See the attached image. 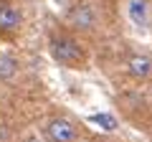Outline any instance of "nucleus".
<instances>
[{
  "instance_id": "nucleus-2",
  "label": "nucleus",
  "mask_w": 152,
  "mask_h": 142,
  "mask_svg": "<svg viewBox=\"0 0 152 142\" xmlns=\"http://www.w3.org/2000/svg\"><path fill=\"white\" fill-rule=\"evenodd\" d=\"M66 23H69L71 31L81 33V36L94 33L96 26H99L96 8H94L91 3H86V0H79V3H74V5L69 8V13H66Z\"/></svg>"
},
{
  "instance_id": "nucleus-6",
  "label": "nucleus",
  "mask_w": 152,
  "mask_h": 142,
  "mask_svg": "<svg viewBox=\"0 0 152 142\" xmlns=\"http://www.w3.org/2000/svg\"><path fill=\"white\" fill-rule=\"evenodd\" d=\"M18 74V61L10 53H0V81H8Z\"/></svg>"
},
{
  "instance_id": "nucleus-4",
  "label": "nucleus",
  "mask_w": 152,
  "mask_h": 142,
  "mask_svg": "<svg viewBox=\"0 0 152 142\" xmlns=\"http://www.w3.org/2000/svg\"><path fill=\"white\" fill-rule=\"evenodd\" d=\"M23 26V10L13 0H0V36H15Z\"/></svg>"
},
{
  "instance_id": "nucleus-7",
  "label": "nucleus",
  "mask_w": 152,
  "mask_h": 142,
  "mask_svg": "<svg viewBox=\"0 0 152 142\" xmlns=\"http://www.w3.org/2000/svg\"><path fill=\"white\" fill-rule=\"evenodd\" d=\"M129 15L140 28L147 26V5H145V0H129Z\"/></svg>"
},
{
  "instance_id": "nucleus-8",
  "label": "nucleus",
  "mask_w": 152,
  "mask_h": 142,
  "mask_svg": "<svg viewBox=\"0 0 152 142\" xmlns=\"http://www.w3.org/2000/svg\"><path fill=\"white\" fill-rule=\"evenodd\" d=\"M89 119H91L94 124H102L107 132L117 130V119H114V117H109V114H94V117H89Z\"/></svg>"
},
{
  "instance_id": "nucleus-5",
  "label": "nucleus",
  "mask_w": 152,
  "mask_h": 142,
  "mask_svg": "<svg viewBox=\"0 0 152 142\" xmlns=\"http://www.w3.org/2000/svg\"><path fill=\"white\" fill-rule=\"evenodd\" d=\"M124 71L129 74L132 79H137V81L152 79V56L145 53V51H132V53H127Z\"/></svg>"
},
{
  "instance_id": "nucleus-9",
  "label": "nucleus",
  "mask_w": 152,
  "mask_h": 142,
  "mask_svg": "<svg viewBox=\"0 0 152 142\" xmlns=\"http://www.w3.org/2000/svg\"><path fill=\"white\" fill-rule=\"evenodd\" d=\"M8 137H10V130H8L5 122L0 119V142H8Z\"/></svg>"
},
{
  "instance_id": "nucleus-1",
  "label": "nucleus",
  "mask_w": 152,
  "mask_h": 142,
  "mask_svg": "<svg viewBox=\"0 0 152 142\" xmlns=\"http://www.w3.org/2000/svg\"><path fill=\"white\" fill-rule=\"evenodd\" d=\"M48 53L64 69H86V64H89V53L81 46V41L69 36V33H51Z\"/></svg>"
},
{
  "instance_id": "nucleus-3",
  "label": "nucleus",
  "mask_w": 152,
  "mask_h": 142,
  "mask_svg": "<svg viewBox=\"0 0 152 142\" xmlns=\"http://www.w3.org/2000/svg\"><path fill=\"white\" fill-rule=\"evenodd\" d=\"M43 135L48 142H76L79 140V127H76L74 119L56 114L43 124Z\"/></svg>"
}]
</instances>
